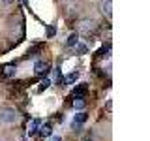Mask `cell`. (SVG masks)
<instances>
[{
    "label": "cell",
    "mask_w": 150,
    "mask_h": 141,
    "mask_svg": "<svg viewBox=\"0 0 150 141\" xmlns=\"http://www.w3.org/2000/svg\"><path fill=\"white\" fill-rule=\"evenodd\" d=\"M51 141H62V137H60V135H53V137H51Z\"/></svg>",
    "instance_id": "cell-17"
},
{
    "label": "cell",
    "mask_w": 150,
    "mask_h": 141,
    "mask_svg": "<svg viewBox=\"0 0 150 141\" xmlns=\"http://www.w3.org/2000/svg\"><path fill=\"white\" fill-rule=\"evenodd\" d=\"M101 13L107 19L112 17V0H101Z\"/></svg>",
    "instance_id": "cell-3"
},
{
    "label": "cell",
    "mask_w": 150,
    "mask_h": 141,
    "mask_svg": "<svg viewBox=\"0 0 150 141\" xmlns=\"http://www.w3.org/2000/svg\"><path fill=\"white\" fill-rule=\"evenodd\" d=\"M40 124H41V122L40 120H38V119H34V120H30V124H28V134H36V132H38V128H40Z\"/></svg>",
    "instance_id": "cell-10"
},
{
    "label": "cell",
    "mask_w": 150,
    "mask_h": 141,
    "mask_svg": "<svg viewBox=\"0 0 150 141\" xmlns=\"http://www.w3.org/2000/svg\"><path fill=\"white\" fill-rule=\"evenodd\" d=\"M41 87H40V90H43V88H47V87H51V79H43V81L40 83Z\"/></svg>",
    "instance_id": "cell-14"
},
{
    "label": "cell",
    "mask_w": 150,
    "mask_h": 141,
    "mask_svg": "<svg viewBox=\"0 0 150 141\" xmlns=\"http://www.w3.org/2000/svg\"><path fill=\"white\" fill-rule=\"evenodd\" d=\"M77 43H79V34H77V32L69 34V36H68V41H66V45H68V47H75Z\"/></svg>",
    "instance_id": "cell-9"
},
{
    "label": "cell",
    "mask_w": 150,
    "mask_h": 141,
    "mask_svg": "<svg viewBox=\"0 0 150 141\" xmlns=\"http://www.w3.org/2000/svg\"><path fill=\"white\" fill-rule=\"evenodd\" d=\"M79 30H81L83 36H90V34H94V32L98 30V25H96V21H92V19H84V21H81Z\"/></svg>",
    "instance_id": "cell-2"
},
{
    "label": "cell",
    "mask_w": 150,
    "mask_h": 141,
    "mask_svg": "<svg viewBox=\"0 0 150 141\" xmlns=\"http://www.w3.org/2000/svg\"><path fill=\"white\" fill-rule=\"evenodd\" d=\"M75 51H77V53H81V55H84V53H86V45L77 43V45H75Z\"/></svg>",
    "instance_id": "cell-13"
},
{
    "label": "cell",
    "mask_w": 150,
    "mask_h": 141,
    "mask_svg": "<svg viewBox=\"0 0 150 141\" xmlns=\"http://www.w3.org/2000/svg\"><path fill=\"white\" fill-rule=\"evenodd\" d=\"M15 72H17V70H15V64H6L2 68V75H4V77H13Z\"/></svg>",
    "instance_id": "cell-7"
},
{
    "label": "cell",
    "mask_w": 150,
    "mask_h": 141,
    "mask_svg": "<svg viewBox=\"0 0 150 141\" xmlns=\"http://www.w3.org/2000/svg\"><path fill=\"white\" fill-rule=\"evenodd\" d=\"M73 107L75 109H84L86 107V100H84V96H73Z\"/></svg>",
    "instance_id": "cell-8"
},
{
    "label": "cell",
    "mask_w": 150,
    "mask_h": 141,
    "mask_svg": "<svg viewBox=\"0 0 150 141\" xmlns=\"http://www.w3.org/2000/svg\"><path fill=\"white\" fill-rule=\"evenodd\" d=\"M17 111L11 109V107H4V109H0V122H6V124H13V122H17Z\"/></svg>",
    "instance_id": "cell-1"
},
{
    "label": "cell",
    "mask_w": 150,
    "mask_h": 141,
    "mask_svg": "<svg viewBox=\"0 0 150 141\" xmlns=\"http://www.w3.org/2000/svg\"><path fill=\"white\" fill-rule=\"evenodd\" d=\"M13 2H15V0H0V6H6L8 8V6H11Z\"/></svg>",
    "instance_id": "cell-15"
},
{
    "label": "cell",
    "mask_w": 150,
    "mask_h": 141,
    "mask_svg": "<svg viewBox=\"0 0 150 141\" xmlns=\"http://www.w3.org/2000/svg\"><path fill=\"white\" fill-rule=\"evenodd\" d=\"M54 26H49V28H47V36H54Z\"/></svg>",
    "instance_id": "cell-16"
},
{
    "label": "cell",
    "mask_w": 150,
    "mask_h": 141,
    "mask_svg": "<svg viewBox=\"0 0 150 141\" xmlns=\"http://www.w3.org/2000/svg\"><path fill=\"white\" fill-rule=\"evenodd\" d=\"M84 120H86V113H84V111H79L77 115L73 117V128H79Z\"/></svg>",
    "instance_id": "cell-6"
},
{
    "label": "cell",
    "mask_w": 150,
    "mask_h": 141,
    "mask_svg": "<svg viewBox=\"0 0 150 141\" xmlns=\"http://www.w3.org/2000/svg\"><path fill=\"white\" fill-rule=\"evenodd\" d=\"M77 77H79V72H71V73H68V75L64 77V83H66V85H71V83L77 81Z\"/></svg>",
    "instance_id": "cell-11"
},
{
    "label": "cell",
    "mask_w": 150,
    "mask_h": 141,
    "mask_svg": "<svg viewBox=\"0 0 150 141\" xmlns=\"http://www.w3.org/2000/svg\"><path fill=\"white\" fill-rule=\"evenodd\" d=\"M86 90H88V88H86V85H81V87H77V88H75V90H73V96H84V94H86Z\"/></svg>",
    "instance_id": "cell-12"
},
{
    "label": "cell",
    "mask_w": 150,
    "mask_h": 141,
    "mask_svg": "<svg viewBox=\"0 0 150 141\" xmlns=\"http://www.w3.org/2000/svg\"><path fill=\"white\" fill-rule=\"evenodd\" d=\"M38 134H40L41 137H51V135H53V126L51 124H40Z\"/></svg>",
    "instance_id": "cell-5"
},
{
    "label": "cell",
    "mask_w": 150,
    "mask_h": 141,
    "mask_svg": "<svg viewBox=\"0 0 150 141\" xmlns=\"http://www.w3.org/2000/svg\"><path fill=\"white\" fill-rule=\"evenodd\" d=\"M47 72H49V64L43 62V60H38V62L34 64V73L36 75H45Z\"/></svg>",
    "instance_id": "cell-4"
}]
</instances>
